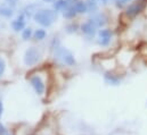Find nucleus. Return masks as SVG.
<instances>
[{"instance_id":"2eb2a0df","label":"nucleus","mask_w":147,"mask_h":135,"mask_svg":"<svg viewBox=\"0 0 147 135\" xmlns=\"http://www.w3.org/2000/svg\"><path fill=\"white\" fill-rule=\"evenodd\" d=\"M31 36H32V30H31L30 27L23 30V32H22V37H23L24 40H29V39H31Z\"/></svg>"},{"instance_id":"423d86ee","label":"nucleus","mask_w":147,"mask_h":135,"mask_svg":"<svg viewBox=\"0 0 147 135\" xmlns=\"http://www.w3.org/2000/svg\"><path fill=\"white\" fill-rule=\"evenodd\" d=\"M96 25L89 19L88 22H86L84 24H82V26H81V30H82V32L84 34H88V35H94V34L96 33Z\"/></svg>"},{"instance_id":"4468645a","label":"nucleus","mask_w":147,"mask_h":135,"mask_svg":"<svg viewBox=\"0 0 147 135\" xmlns=\"http://www.w3.org/2000/svg\"><path fill=\"white\" fill-rule=\"evenodd\" d=\"M46 31L45 30H42V29H39L37 30L36 32H34V37L37 39V40H43L45 37H46Z\"/></svg>"},{"instance_id":"f8f14e48","label":"nucleus","mask_w":147,"mask_h":135,"mask_svg":"<svg viewBox=\"0 0 147 135\" xmlns=\"http://www.w3.org/2000/svg\"><path fill=\"white\" fill-rule=\"evenodd\" d=\"M105 81H106L109 84L116 85V84H119V82H120V78H119L117 76H115V75L111 74V73H106V75H105Z\"/></svg>"},{"instance_id":"a211bd4d","label":"nucleus","mask_w":147,"mask_h":135,"mask_svg":"<svg viewBox=\"0 0 147 135\" xmlns=\"http://www.w3.org/2000/svg\"><path fill=\"white\" fill-rule=\"evenodd\" d=\"M5 68H6V64H5L3 59H2V58H0V76L3 74V72H5Z\"/></svg>"},{"instance_id":"dca6fc26","label":"nucleus","mask_w":147,"mask_h":135,"mask_svg":"<svg viewBox=\"0 0 147 135\" xmlns=\"http://www.w3.org/2000/svg\"><path fill=\"white\" fill-rule=\"evenodd\" d=\"M99 36L100 37H112V31L109 29H104V30H100L99 31Z\"/></svg>"},{"instance_id":"1a4fd4ad","label":"nucleus","mask_w":147,"mask_h":135,"mask_svg":"<svg viewBox=\"0 0 147 135\" xmlns=\"http://www.w3.org/2000/svg\"><path fill=\"white\" fill-rule=\"evenodd\" d=\"M90 21L96 25V27H100L106 24V17L104 15H97V16L92 17Z\"/></svg>"},{"instance_id":"6ab92c4d","label":"nucleus","mask_w":147,"mask_h":135,"mask_svg":"<svg viewBox=\"0 0 147 135\" xmlns=\"http://www.w3.org/2000/svg\"><path fill=\"white\" fill-rule=\"evenodd\" d=\"M6 1H7V3H8L9 6H10V5H11V6H15L16 2H17V0H6Z\"/></svg>"},{"instance_id":"aec40b11","label":"nucleus","mask_w":147,"mask_h":135,"mask_svg":"<svg viewBox=\"0 0 147 135\" xmlns=\"http://www.w3.org/2000/svg\"><path fill=\"white\" fill-rule=\"evenodd\" d=\"M2 112H3V106H2V102H1V100H0V117H1Z\"/></svg>"},{"instance_id":"f257e3e1","label":"nucleus","mask_w":147,"mask_h":135,"mask_svg":"<svg viewBox=\"0 0 147 135\" xmlns=\"http://www.w3.org/2000/svg\"><path fill=\"white\" fill-rule=\"evenodd\" d=\"M36 22L42 26H50L57 18V13L51 9H39L33 15Z\"/></svg>"},{"instance_id":"ddd939ff","label":"nucleus","mask_w":147,"mask_h":135,"mask_svg":"<svg viewBox=\"0 0 147 135\" xmlns=\"http://www.w3.org/2000/svg\"><path fill=\"white\" fill-rule=\"evenodd\" d=\"M75 10L73 9V7H69V8H66L65 10H64V17H66V18H72L75 16Z\"/></svg>"},{"instance_id":"7ed1b4c3","label":"nucleus","mask_w":147,"mask_h":135,"mask_svg":"<svg viewBox=\"0 0 147 135\" xmlns=\"http://www.w3.org/2000/svg\"><path fill=\"white\" fill-rule=\"evenodd\" d=\"M57 56L62 59V61H63L64 64H66V65H69V66H73L74 64H75V59H74L73 55H72L69 50H66V49H64V48L58 49Z\"/></svg>"},{"instance_id":"20e7f679","label":"nucleus","mask_w":147,"mask_h":135,"mask_svg":"<svg viewBox=\"0 0 147 135\" xmlns=\"http://www.w3.org/2000/svg\"><path fill=\"white\" fill-rule=\"evenodd\" d=\"M30 82H31V85L33 86L34 91L37 92L38 94H43V92L46 90V86H45V83H43V81H42V78L40 76L36 75V76L31 77Z\"/></svg>"},{"instance_id":"4be33fe9","label":"nucleus","mask_w":147,"mask_h":135,"mask_svg":"<svg viewBox=\"0 0 147 135\" xmlns=\"http://www.w3.org/2000/svg\"><path fill=\"white\" fill-rule=\"evenodd\" d=\"M67 1H71V2H76V1H79V0H67Z\"/></svg>"},{"instance_id":"39448f33","label":"nucleus","mask_w":147,"mask_h":135,"mask_svg":"<svg viewBox=\"0 0 147 135\" xmlns=\"http://www.w3.org/2000/svg\"><path fill=\"white\" fill-rule=\"evenodd\" d=\"M144 9V5L142 2H136V3H132L130 5L128 8H127V15L129 17H135L137 16L138 14H140Z\"/></svg>"},{"instance_id":"6e6552de","label":"nucleus","mask_w":147,"mask_h":135,"mask_svg":"<svg viewBox=\"0 0 147 135\" xmlns=\"http://www.w3.org/2000/svg\"><path fill=\"white\" fill-rule=\"evenodd\" d=\"M72 7L75 10V13H79V14H83V13H86L88 10L87 2H83V1H76Z\"/></svg>"},{"instance_id":"9b49d317","label":"nucleus","mask_w":147,"mask_h":135,"mask_svg":"<svg viewBox=\"0 0 147 135\" xmlns=\"http://www.w3.org/2000/svg\"><path fill=\"white\" fill-rule=\"evenodd\" d=\"M54 7L56 10H65L69 8V1L67 0H56L54 3Z\"/></svg>"},{"instance_id":"f3484780","label":"nucleus","mask_w":147,"mask_h":135,"mask_svg":"<svg viewBox=\"0 0 147 135\" xmlns=\"http://www.w3.org/2000/svg\"><path fill=\"white\" fill-rule=\"evenodd\" d=\"M110 42H111L110 37H100V41H99V43L102 45H107Z\"/></svg>"},{"instance_id":"5701e85b","label":"nucleus","mask_w":147,"mask_h":135,"mask_svg":"<svg viewBox=\"0 0 147 135\" xmlns=\"http://www.w3.org/2000/svg\"><path fill=\"white\" fill-rule=\"evenodd\" d=\"M102 1H103V2H106V1H109V0H102Z\"/></svg>"},{"instance_id":"9d476101","label":"nucleus","mask_w":147,"mask_h":135,"mask_svg":"<svg viewBox=\"0 0 147 135\" xmlns=\"http://www.w3.org/2000/svg\"><path fill=\"white\" fill-rule=\"evenodd\" d=\"M13 8L9 5H1L0 6V15L3 17H10L13 15Z\"/></svg>"},{"instance_id":"0eeeda50","label":"nucleus","mask_w":147,"mask_h":135,"mask_svg":"<svg viewBox=\"0 0 147 135\" xmlns=\"http://www.w3.org/2000/svg\"><path fill=\"white\" fill-rule=\"evenodd\" d=\"M11 26H13L14 31H16V32L23 31V30H24V27H25V21H24L23 15L18 16V17H17L13 23H11Z\"/></svg>"},{"instance_id":"412c9836","label":"nucleus","mask_w":147,"mask_h":135,"mask_svg":"<svg viewBox=\"0 0 147 135\" xmlns=\"http://www.w3.org/2000/svg\"><path fill=\"white\" fill-rule=\"evenodd\" d=\"M117 1H121V2H127V1H129V0H117Z\"/></svg>"},{"instance_id":"f03ea898","label":"nucleus","mask_w":147,"mask_h":135,"mask_svg":"<svg viewBox=\"0 0 147 135\" xmlns=\"http://www.w3.org/2000/svg\"><path fill=\"white\" fill-rule=\"evenodd\" d=\"M40 60V52L37 48H29L24 56V63L26 66H33Z\"/></svg>"}]
</instances>
